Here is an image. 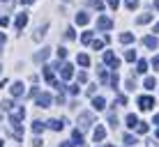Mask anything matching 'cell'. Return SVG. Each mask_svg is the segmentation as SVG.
<instances>
[{"instance_id": "6da1fadb", "label": "cell", "mask_w": 159, "mask_h": 147, "mask_svg": "<svg viewBox=\"0 0 159 147\" xmlns=\"http://www.w3.org/2000/svg\"><path fill=\"white\" fill-rule=\"evenodd\" d=\"M102 60H104V64H108L111 69H118V67H120V60H118L116 55H113L111 51H106V53H104V55H102Z\"/></svg>"}, {"instance_id": "7a4b0ae2", "label": "cell", "mask_w": 159, "mask_h": 147, "mask_svg": "<svg viewBox=\"0 0 159 147\" xmlns=\"http://www.w3.org/2000/svg\"><path fill=\"white\" fill-rule=\"evenodd\" d=\"M79 124L83 129L92 127V124H95V115H92V113H81V115H79Z\"/></svg>"}, {"instance_id": "3957f363", "label": "cell", "mask_w": 159, "mask_h": 147, "mask_svg": "<svg viewBox=\"0 0 159 147\" xmlns=\"http://www.w3.org/2000/svg\"><path fill=\"white\" fill-rule=\"evenodd\" d=\"M139 108L141 110H152L155 108V99L152 97H139Z\"/></svg>"}, {"instance_id": "277c9868", "label": "cell", "mask_w": 159, "mask_h": 147, "mask_svg": "<svg viewBox=\"0 0 159 147\" xmlns=\"http://www.w3.org/2000/svg\"><path fill=\"white\" fill-rule=\"evenodd\" d=\"M51 103H53L51 94H46V92H42V94H39V92H37V106H39V108H48Z\"/></svg>"}, {"instance_id": "5b68a950", "label": "cell", "mask_w": 159, "mask_h": 147, "mask_svg": "<svg viewBox=\"0 0 159 147\" xmlns=\"http://www.w3.org/2000/svg\"><path fill=\"white\" fill-rule=\"evenodd\" d=\"M23 117H25V108L19 106L12 115H9V122H12V124H21V119H23Z\"/></svg>"}, {"instance_id": "8992f818", "label": "cell", "mask_w": 159, "mask_h": 147, "mask_svg": "<svg viewBox=\"0 0 159 147\" xmlns=\"http://www.w3.org/2000/svg\"><path fill=\"white\" fill-rule=\"evenodd\" d=\"M97 28H99V32H106L113 28V21L108 19V16H99V21H97Z\"/></svg>"}, {"instance_id": "52a82bcc", "label": "cell", "mask_w": 159, "mask_h": 147, "mask_svg": "<svg viewBox=\"0 0 159 147\" xmlns=\"http://www.w3.org/2000/svg\"><path fill=\"white\" fill-rule=\"evenodd\" d=\"M60 76H62V80H69V78L74 76V64H72V62L62 64V67H60Z\"/></svg>"}, {"instance_id": "ba28073f", "label": "cell", "mask_w": 159, "mask_h": 147, "mask_svg": "<svg viewBox=\"0 0 159 147\" xmlns=\"http://www.w3.org/2000/svg\"><path fill=\"white\" fill-rule=\"evenodd\" d=\"M143 46H145V48H150V51H155V48L159 46L157 37H155V35H148V37H143Z\"/></svg>"}, {"instance_id": "9c48e42d", "label": "cell", "mask_w": 159, "mask_h": 147, "mask_svg": "<svg viewBox=\"0 0 159 147\" xmlns=\"http://www.w3.org/2000/svg\"><path fill=\"white\" fill-rule=\"evenodd\" d=\"M9 92H12V97H23V83H21V80H16V83L12 85V88H9Z\"/></svg>"}, {"instance_id": "30bf717a", "label": "cell", "mask_w": 159, "mask_h": 147, "mask_svg": "<svg viewBox=\"0 0 159 147\" xmlns=\"http://www.w3.org/2000/svg\"><path fill=\"white\" fill-rule=\"evenodd\" d=\"M25 23H28V14H25V12L16 16V23H14V25H16V30H23V28H25Z\"/></svg>"}, {"instance_id": "8fae6325", "label": "cell", "mask_w": 159, "mask_h": 147, "mask_svg": "<svg viewBox=\"0 0 159 147\" xmlns=\"http://www.w3.org/2000/svg\"><path fill=\"white\" fill-rule=\"evenodd\" d=\"M92 138H95V143L104 140V138H106V127H102V124H99V127L95 129V136H92Z\"/></svg>"}, {"instance_id": "7c38bea8", "label": "cell", "mask_w": 159, "mask_h": 147, "mask_svg": "<svg viewBox=\"0 0 159 147\" xmlns=\"http://www.w3.org/2000/svg\"><path fill=\"white\" fill-rule=\"evenodd\" d=\"M48 55H51V48H42V51L37 53V55L32 58V60H35V62H44V60H46Z\"/></svg>"}, {"instance_id": "4fadbf2b", "label": "cell", "mask_w": 159, "mask_h": 147, "mask_svg": "<svg viewBox=\"0 0 159 147\" xmlns=\"http://www.w3.org/2000/svg\"><path fill=\"white\" fill-rule=\"evenodd\" d=\"M92 106H95V110H104V108H106V99H104V97H95V99H92Z\"/></svg>"}, {"instance_id": "5bb4252c", "label": "cell", "mask_w": 159, "mask_h": 147, "mask_svg": "<svg viewBox=\"0 0 159 147\" xmlns=\"http://www.w3.org/2000/svg\"><path fill=\"white\" fill-rule=\"evenodd\" d=\"M46 30H48V25L44 23L42 28H37V32L32 35V39H35V41H42V39H44V35H46Z\"/></svg>"}, {"instance_id": "9a60e30c", "label": "cell", "mask_w": 159, "mask_h": 147, "mask_svg": "<svg viewBox=\"0 0 159 147\" xmlns=\"http://www.w3.org/2000/svg\"><path fill=\"white\" fill-rule=\"evenodd\" d=\"M44 78H46V83H56V76H53V69L51 67H48V64H46V67H44Z\"/></svg>"}, {"instance_id": "2e32d148", "label": "cell", "mask_w": 159, "mask_h": 147, "mask_svg": "<svg viewBox=\"0 0 159 147\" xmlns=\"http://www.w3.org/2000/svg\"><path fill=\"white\" fill-rule=\"evenodd\" d=\"M88 21H90V14H85V12L76 14V23H79V25H88Z\"/></svg>"}, {"instance_id": "e0dca14e", "label": "cell", "mask_w": 159, "mask_h": 147, "mask_svg": "<svg viewBox=\"0 0 159 147\" xmlns=\"http://www.w3.org/2000/svg\"><path fill=\"white\" fill-rule=\"evenodd\" d=\"M145 71H148V62H145V60H139V62H136V74L143 76Z\"/></svg>"}, {"instance_id": "ac0fdd59", "label": "cell", "mask_w": 159, "mask_h": 147, "mask_svg": "<svg viewBox=\"0 0 159 147\" xmlns=\"http://www.w3.org/2000/svg\"><path fill=\"white\" fill-rule=\"evenodd\" d=\"M48 129H53V131H62V119H51V122H48Z\"/></svg>"}, {"instance_id": "d6986e66", "label": "cell", "mask_w": 159, "mask_h": 147, "mask_svg": "<svg viewBox=\"0 0 159 147\" xmlns=\"http://www.w3.org/2000/svg\"><path fill=\"white\" fill-rule=\"evenodd\" d=\"M125 122H127V129H136L139 117H136V115H127V119H125Z\"/></svg>"}, {"instance_id": "ffe728a7", "label": "cell", "mask_w": 159, "mask_h": 147, "mask_svg": "<svg viewBox=\"0 0 159 147\" xmlns=\"http://www.w3.org/2000/svg\"><path fill=\"white\" fill-rule=\"evenodd\" d=\"M76 62H79V64H81V67H90V58H88V55H85V53H81V55H79V58H76Z\"/></svg>"}, {"instance_id": "44dd1931", "label": "cell", "mask_w": 159, "mask_h": 147, "mask_svg": "<svg viewBox=\"0 0 159 147\" xmlns=\"http://www.w3.org/2000/svg\"><path fill=\"white\" fill-rule=\"evenodd\" d=\"M150 21H152V14H141L139 19H136V23H139V25H145V23H150Z\"/></svg>"}, {"instance_id": "7402d4cb", "label": "cell", "mask_w": 159, "mask_h": 147, "mask_svg": "<svg viewBox=\"0 0 159 147\" xmlns=\"http://www.w3.org/2000/svg\"><path fill=\"white\" fill-rule=\"evenodd\" d=\"M122 143L127 145V147H134L136 143H139V140H136V136H129V133H127V136H125V138H122Z\"/></svg>"}, {"instance_id": "603a6c76", "label": "cell", "mask_w": 159, "mask_h": 147, "mask_svg": "<svg viewBox=\"0 0 159 147\" xmlns=\"http://www.w3.org/2000/svg\"><path fill=\"white\" fill-rule=\"evenodd\" d=\"M120 41H122V44H131V41H134V35H131V32H122V35H120Z\"/></svg>"}, {"instance_id": "cb8c5ba5", "label": "cell", "mask_w": 159, "mask_h": 147, "mask_svg": "<svg viewBox=\"0 0 159 147\" xmlns=\"http://www.w3.org/2000/svg\"><path fill=\"white\" fill-rule=\"evenodd\" d=\"M72 140H74L76 145H81V143H83V136H81L79 129H74V131H72Z\"/></svg>"}, {"instance_id": "d4e9b609", "label": "cell", "mask_w": 159, "mask_h": 147, "mask_svg": "<svg viewBox=\"0 0 159 147\" xmlns=\"http://www.w3.org/2000/svg\"><path fill=\"white\" fill-rule=\"evenodd\" d=\"M143 85H145V90H155L157 83H155V78H152V76H148V78L143 80Z\"/></svg>"}, {"instance_id": "484cf974", "label": "cell", "mask_w": 159, "mask_h": 147, "mask_svg": "<svg viewBox=\"0 0 159 147\" xmlns=\"http://www.w3.org/2000/svg\"><path fill=\"white\" fill-rule=\"evenodd\" d=\"M32 131H35V133H42V131H44V124L39 122V119H35V122H32Z\"/></svg>"}, {"instance_id": "4316f807", "label": "cell", "mask_w": 159, "mask_h": 147, "mask_svg": "<svg viewBox=\"0 0 159 147\" xmlns=\"http://www.w3.org/2000/svg\"><path fill=\"white\" fill-rule=\"evenodd\" d=\"M81 41H83V44H90V41H92V32H90V30H85L83 35H81Z\"/></svg>"}, {"instance_id": "83f0119b", "label": "cell", "mask_w": 159, "mask_h": 147, "mask_svg": "<svg viewBox=\"0 0 159 147\" xmlns=\"http://www.w3.org/2000/svg\"><path fill=\"white\" fill-rule=\"evenodd\" d=\"M65 39H67V41H74V39H76V32H74V28H67V32H65Z\"/></svg>"}, {"instance_id": "f1b7e54d", "label": "cell", "mask_w": 159, "mask_h": 147, "mask_svg": "<svg viewBox=\"0 0 159 147\" xmlns=\"http://www.w3.org/2000/svg\"><path fill=\"white\" fill-rule=\"evenodd\" d=\"M118 83H120V78H118V74H113V76H108V85H111V88H118Z\"/></svg>"}, {"instance_id": "f546056e", "label": "cell", "mask_w": 159, "mask_h": 147, "mask_svg": "<svg viewBox=\"0 0 159 147\" xmlns=\"http://www.w3.org/2000/svg\"><path fill=\"white\" fill-rule=\"evenodd\" d=\"M125 7L127 9H136L139 7V0H125Z\"/></svg>"}, {"instance_id": "4dcf8cb0", "label": "cell", "mask_w": 159, "mask_h": 147, "mask_svg": "<svg viewBox=\"0 0 159 147\" xmlns=\"http://www.w3.org/2000/svg\"><path fill=\"white\" fill-rule=\"evenodd\" d=\"M108 124H111V127H118V117H116V113H108Z\"/></svg>"}, {"instance_id": "1f68e13d", "label": "cell", "mask_w": 159, "mask_h": 147, "mask_svg": "<svg viewBox=\"0 0 159 147\" xmlns=\"http://www.w3.org/2000/svg\"><path fill=\"white\" fill-rule=\"evenodd\" d=\"M136 131H139V133H148V124L145 122H139V124H136Z\"/></svg>"}, {"instance_id": "d6a6232c", "label": "cell", "mask_w": 159, "mask_h": 147, "mask_svg": "<svg viewBox=\"0 0 159 147\" xmlns=\"http://www.w3.org/2000/svg\"><path fill=\"white\" fill-rule=\"evenodd\" d=\"M125 60H127V62H136V53L134 51H127V53H125Z\"/></svg>"}, {"instance_id": "836d02e7", "label": "cell", "mask_w": 159, "mask_h": 147, "mask_svg": "<svg viewBox=\"0 0 159 147\" xmlns=\"http://www.w3.org/2000/svg\"><path fill=\"white\" fill-rule=\"evenodd\" d=\"M0 106H2V110H12V108H14V103L9 101V99H5L2 103H0Z\"/></svg>"}, {"instance_id": "e575fe53", "label": "cell", "mask_w": 159, "mask_h": 147, "mask_svg": "<svg viewBox=\"0 0 159 147\" xmlns=\"http://www.w3.org/2000/svg\"><path fill=\"white\" fill-rule=\"evenodd\" d=\"M88 5H92V7H97V9H102V7H104L102 0H88Z\"/></svg>"}, {"instance_id": "d590c367", "label": "cell", "mask_w": 159, "mask_h": 147, "mask_svg": "<svg viewBox=\"0 0 159 147\" xmlns=\"http://www.w3.org/2000/svg\"><path fill=\"white\" fill-rule=\"evenodd\" d=\"M58 58H60V60L67 58V48H65V46H60V48H58Z\"/></svg>"}, {"instance_id": "8d00e7d4", "label": "cell", "mask_w": 159, "mask_h": 147, "mask_svg": "<svg viewBox=\"0 0 159 147\" xmlns=\"http://www.w3.org/2000/svg\"><path fill=\"white\" fill-rule=\"evenodd\" d=\"M65 90H69V94H74V97L81 92V90H79V85H69V88H65Z\"/></svg>"}, {"instance_id": "74e56055", "label": "cell", "mask_w": 159, "mask_h": 147, "mask_svg": "<svg viewBox=\"0 0 159 147\" xmlns=\"http://www.w3.org/2000/svg\"><path fill=\"white\" fill-rule=\"evenodd\" d=\"M90 44H92L95 51H102V48H104V41H99V39H97V41H90Z\"/></svg>"}, {"instance_id": "f35d334b", "label": "cell", "mask_w": 159, "mask_h": 147, "mask_svg": "<svg viewBox=\"0 0 159 147\" xmlns=\"http://www.w3.org/2000/svg\"><path fill=\"white\" fill-rule=\"evenodd\" d=\"M116 103H118V106H127V97H122V94H120L118 99H116Z\"/></svg>"}, {"instance_id": "ab89813d", "label": "cell", "mask_w": 159, "mask_h": 147, "mask_svg": "<svg viewBox=\"0 0 159 147\" xmlns=\"http://www.w3.org/2000/svg\"><path fill=\"white\" fill-rule=\"evenodd\" d=\"M7 25H9V19L7 16H0V28H7Z\"/></svg>"}, {"instance_id": "60d3db41", "label": "cell", "mask_w": 159, "mask_h": 147, "mask_svg": "<svg viewBox=\"0 0 159 147\" xmlns=\"http://www.w3.org/2000/svg\"><path fill=\"white\" fill-rule=\"evenodd\" d=\"M99 80H102V83H108V74L106 71H99Z\"/></svg>"}, {"instance_id": "b9f144b4", "label": "cell", "mask_w": 159, "mask_h": 147, "mask_svg": "<svg viewBox=\"0 0 159 147\" xmlns=\"http://www.w3.org/2000/svg\"><path fill=\"white\" fill-rule=\"evenodd\" d=\"M95 92H97V85H88V94L95 97Z\"/></svg>"}, {"instance_id": "7bdbcfd3", "label": "cell", "mask_w": 159, "mask_h": 147, "mask_svg": "<svg viewBox=\"0 0 159 147\" xmlns=\"http://www.w3.org/2000/svg\"><path fill=\"white\" fill-rule=\"evenodd\" d=\"M118 5H120V0H108V7L111 9H118Z\"/></svg>"}, {"instance_id": "ee69618b", "label": "cell", "mask_w": 159, "mask_h": 147, "mask_svg": "<svg viewBox=\"0 0 159 147\" xmlns=\"http://www.w3.org/2000/svg\"><path fill=\"white\" fill-rule=\"evenodd\" d=\"M85 80H88V74L81 71V74H79V83H85Z\"/></svg>"}, {"instance_id": "f6af8a7d", "label": "cell", "mask_w": 159, "mask_h": 147, "mask_svg": "<svg viewBox=\"0 0 159 147\" xmlns=\"http://www.w3.org/2000/svg\"><path fill=\"white\" fill-rule=\"evenodd\" d=\"M127 90H136V85H134V78H127Z\"/></svg>"}, {"instance_id": "bcb514c9", "label": "cell", "mask_w": 159, "mask_h": 147, "mask_svg": "<svg viewBox=\"0 0 159 147\" xmlns=\"http://www.w3.org/2000/svg\"><path fill=\"white\" fill-rule=\"evenodd\" d=\"M42 145H44L42 138H35V140H32V147H42Z\"/></svg>"}, {"instance_id": "7dc6e473", "label": "cell", "mask_w": 159, "mask_h": 147, "mask_svg": "<svg viewBox=\"0 0 159 147\" xmlns=\"http://www.w3.org/2000/svg\"><path fill=\"white\" fill-rule=\"evenodd\" d=\"M60 147H76V143H74V140H65Z\"/></svg>"}, {"instance_id": "c3c4849f", "label": "cell", "mask_w": 159, "mask_h": 147, "mask_svg": "<svg viewBox=\"0 0 159 147\" xmlns=\"http://www.w3.org/2000/svg\"><path fill=\"white\" fill-rule=\"evenodd\" d=\"M152 67H155V69H159V55H155V58H152Z\"/></svg>"}, {"instance_id": "681fc988", "label": "cell", "mask_w": 159, "mask_h": 147, "mask_svg": "<svg viewBox=\"0 0 159 147\" xmlns=\"http://www.w3.org/2000/svg\"><path fill=\"white\" fill-rule=\"evenodd\" d=\"M21 2H23V5H32L35 0H21Z\"/></svg>"}, {"instance_id": "f907efd6", "label": "cell", "mask_w": 159, "mask_h": 147, "mask_svg": "<svg viewBox=\"0 0 159 147\" xmlns=\"http://www.w3.org/2000/svg\"><path fill=\"white\" fill-rule=\"evenodd\" d=\"M155 35H159V23H155Z\"/></svg>"}, {"instance_id": "816d5d0a", "label": "cell", "mask_w": 159, "mask_h": 147, "mask_svg": "<svg viewBox=\"0 0 159 147\" xmlns=\"http://www.w3.org/2000/svg\"><path fill=\"white\" fill-rule=\"evenodd\" d=\"M155 124H157V127H159V113H157V115H155Z\"/></svg>"}, {"instance_id": "f5cc1de1", "label": "cell", "mask_w": 159, "mask_h": 147, "mask_svg": "<svg viewBox=\"0 0 159 147\" xmlns=\"http://www.w3.org/2000/svg\"><path fill=\"white\" fill-rule=\"evenodd\" d=\"M148 147H157V145H155V140H150V143H148Z\"/></svg>"}, {"instance_id": "db71d44e", "label": "cell", "mask_w": 159, "mask_h": 147, "mask_svg": "<svg viewBox=\"0 0 159 147\" xmlns=\"http://www.w3.org/2000/svg\"><path fill=\"white\" fill-rule=\"evenodd\" d=\"M155 9H157V12H159V0H157V2H155Z\"/></svg>"}, {"instance_id": "11a10c76", "label": "cell", "mask_w": 159, "mask_h": 147, "mask_svg": "<svg viewBox=\"0 0 159 147\" xmlns=\"http://www.w3.org/2000/svg\"><path fill=\"white\" fill-rule=\"evenodd\" d=\"M0 147H5V143H2V140H0Z\"/></svg>"}, {"instance_id": "9f6ffc18", "label": "cell", "mask_w": 159, "mask_h": 147, "mask_svg": "<svg viewBox=\"0 0 159 147\" xmlns=\"http://www.w3.org/2000/svg\"><path fill=\"white\" fill-rule=\"evenodd\" d=\"M155 136H157V138H159V129H157V133H155Z\"/></svg>"}, {"instance_id": "6f0895ef", "label": "cell", "mask_w": 159, "mask_h": 147, "mask_svg": "<svg viewBox=\"0 0 159 147\" xmlns=\"http://www.w3.org/2000/svg\"><path fill=\"white\" fill-rule=\"evenodd\" d=\"M62 2H72V0H62Z\"/></svg>"}, {"instance_id": "680465c9", "label": "cell", "mask_w": 159, "mask_h": 147, "mask_svg": "<svg viewBox=\"0 0 159 147\" xmlns=\"http://www.w3.org/2000/svg\"><path fill=\"white\" fill-rule=\"evenodd\" d=\"M2 2H7V0H2Z\"/></svg>"}, {"instance_id": "91938a15", "label": "cell", "mask_w": 159, "mask_h": 147, "mask_svg": "<svg viewBox=\"0 0 159 147\" xmlns=\"http://www.w3.org/2000/svg\"><path fill=\"white\" fill-rule=\"evenodd\" d=\"M0 69H2V67H0Z\"/></svg>"}]
</instances>
